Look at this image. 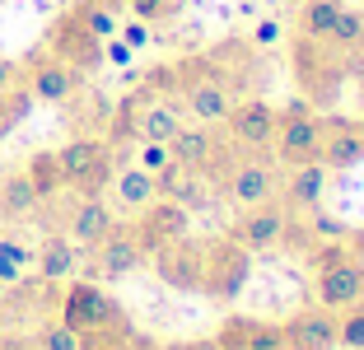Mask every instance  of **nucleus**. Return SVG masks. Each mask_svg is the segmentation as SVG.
<instances>
[{
    "mask_svg": "<svg viewBox=\"0 0 364 350\" xmlns=\"http://www.w3.org/2000/svg\"><path fill=\"white\" fill-rule=\"evenodd\" d=\"M112 196H117L122 211H145V206L159 196V187H154V173H145L140 164L117 169V173H112Z\"/></svg>",
    "mask_w": 364,
    "mask_h": 350,
    "instance_id": "obj_24",
    "label": "nucleus"
},
{
    "mask_svg": "<svg viewBox=\"0 0 364 350\" xmlns=\"http://www.w3.org/2000/svg\"><path fill=\"white\" fill-rule=\"evenodd\" d=\"M341 0H304L299 5V38H332Z\"/></svg>",
    "mask_w": 364,
    "mask_h": 350,
    "instance_id": "obj_26",
    "label": "nucleus"
},
{
    "mask_svg": "<svg viewBox=\"0 0 364 350\" xmlns=\"http://www.w3.org/2000/svg\"><path fill=\"white\" fill-rule=\"evenodd\" d=\"M252 43H257V47H271V43H280V19H262L257 28H252Z\"/></svg>",
    "mask_w": 364,
    "mask_h": 350,
    "instance_id": "obj_35",
    "label": "nucleus"
},
{
    "mask_svg": "<svg viewBox=\"0 0 364 350\" xmlns=\"http://www.w3.org/2000/svg\"><path fill=\"white\" fill-rule=\"evenodd\" d=\"M164 350H220V346H215V336H205V341H173Z\"/></svg>",
    "mask_w": 364,
    "mask_h": 350,
    "instance_id": "obj_37",
    "label": "nucleus"
},
{
    "mask_svg": "<svg viewBox=\"0 0 364 350\" xmlns=\"http://www.w3.org/2000/svg\"><path fill=\"white\" fill-rule=\"evenodd\" d=\"M117 33H122V43H127L131 52H136V47H145V43H150V23H140V19H131L127 28H117Z\"/></svg>",
    "mask_w": 364,
    "mask_h": 350,
    "instance_id": "obj_34",
    "label": "nucleus"
},
{
    "mask_svg": "<svg viewBox=\"0 0 364 350\" xmlns=\"http://www.w3.org/2000/svg\"><path fill=\"white\" fill-rule=\"evenodd\" d=\"M322 191H327V169L318 159L289 169V178H285V206L289 211H313L322 201Z\"/></svg>",
    "mask_w": 364,
    "mask_h": 350,
    "instance_id": "obj_22",
    "label": "nucleus"
},
{
    "mask_svg": "<svg viewBox=\"0 0 364 350\" xmlns=\"http://www.w3.org/2000/svg\"><path fill=\"white\" fill-rule=\"evenodd\" d=\"M28 112H33V94H28L23 85L0 89V140H10L14 131L28 122Z\"/></svg>",
    "mask_w": 364,
    "mask_h": 350,
    "instance_id": "obj_27",
    "label": "nucleus"
},
{
    "mask_svg": "<svg viewBox=\"0 0 364 350\" xmlns=\"http://www.w3.org/2000/svg\"><path fill=\"white\" fill-rule=\"evenodd\" d=\"M215 346L220 350H285V332H280V322L229 313L220 322V332H215Z\"/></svg>",
    "mask_w": 364,
    "mask_h": 350,
    "instance_id": "obj_18",
    "label": "nucleus"
},
{
    "mask_svg": "<svg viewBox=\"0 0 364 350\" xmlns=\"http://www.w3.org/2000/svg\"><path fill=\"white\" fill-rule=\"evenodd\" d=\"M313 299H318V308H332V313L360 304L364 299V257L341 253L332 262H322L318 280H313Z\"/></svg>",
    "mask_w": 364,
    "mask_h": 350,
    "instance_id": "obj_9",
    "label": "nucleus"
},
{
    "mask_svg": "<svg viewBox=\"0 0 364 350\" xmlns=\"http://www.w3.org/2000/svg\"><path fill=\"white\" fill-rule=\"evenodd\" d=\"M98 5H107V10H117V14L127 10V0H98Z\"/></svg>",
    "mask_w": 364,
    "mask_h": 350,
    "instance_id": "obj_38",
    "label": "nucleus"
},
{
    "mask_svg": "<svg viewBox=\"0 0 364 350\" xmlns=\"http://www.w3.org/2000/svg\"><path fill=\"white\" fill-rule=\"evenodd\" d=\"M318 164L327 173H341L364 164V117L350 122V117H322V149Z\"/></svg>",
    "mask_w": 364,
    "mask_h": 350,
    "instance_id": "obj_15",
    "label": "nucleus"
},
{
    "mask_svg": "<svg viewBox=\"0 0 364 350\" xmlns=\"http://www.w3.org/2000/svg\"><path fill=\"white\" fill-rule=\"evenodd\" d=\"M47 52H52L56 61H65L70 70L89 75V70L103 65V38H94L75 10H65L47 23Z\"/></svg>",
    "mask_w": 364,
    "mask_h": 350,
    "instance_id": "obj_7",
    "label": "nucleus"
},
{
    "mask_svg": "<svg viewBox=\"0 0 364 350\" xmlns=\"http://www.w3.org/2000/svg\"><path fill=\"white\" fill-rule=\"evenodd\" d=\"M168 154L173 164H182L187 173H210V169H225V140H215V131L205 127V122H196V127H187L182 122V131L168 140Z\"/></svg>",
    "mask_w": 364,
    "mask_h": 350,
    "instance_id": "obj_16",
    "label": "nucleus"
},
{
    "mask_svg": "<svg viewBox=\"0 0 364 350\" xmlns=\"http://www.w3.org/2000/svg\"><path fill=\"white\" fill-rule=\"evenodd\" d=\"M225 136L238 149H267L276 136V107L267 98H234L225 112Z\"/></svg>",
    "mask_w": 364,
    "mask_h": 350,
    "instance_id": "obj_13",
    "label": "nucleus"
},
{
    "mask_svg": "<svg viewBox=\"0 0 364 350\" xmlns=\"http://www.w3.org/2000/svg\"><path fill=\"white\" fill-rule=\"evenodd\" d=\"M28 266H33V253L19 238H0V285H19Z\"/></svg>",
    "mask_w": 364,
    "mask_h": 350,
    "instance_id": "obj_30",
    "label": "nucleus"
},
{
    "mask_svg": "<svg viewBox=\"0 0 364 350\" xmlns=\"http://www.w3.org/2000/svg\"><path fill=\"white\" fill-rule=\"evenodd\" d=\"M220 182H225L229 201L243 211V206H262L276 196L280 187V164L267 159V154H257V149H243V154H234V159L220 169Z\"/></svg>",
    "mask_w": 364,
    "mask_h": 350,
    "instance_id": "obj_6",
    "label": "nucleus"
},
{
    "mask_svg": "<svg viewBox=\"0 0 364 350\" xmlns=\"http://www.w3.org/2000/svg\"><path fill=\"white\" fill-rule=\"evenodd\" d=\"M56 164L65 173V187L75 196H103L112 187V173H117V159H112V145L98 136H75L56 149Z\"/></svg>",
    "mask_w": 364,
    "mask_h": 350,
    "instance_id": "obj_3",
    "label": "nucleus"
},
{
    "mask_svg": "<svg viewBox=\"0 0 364 350\" xmlns=\"http://www.w3.org/2000/svg\"><path fill=\"white\" fill-rule=\"evenodd\" d=\"M173 89H178L182 107H187L196 122H205V127H220L229 103H234L229 80L220 75V65H215L210 56H187V61L173 65Z\"/></svg>",
    "mask_w": 364,
    "mask_h": 350,
    "instance_id": "obj_1",
    "label": "nucleus"
},
{
    "mask_svg": "<svg viewBox=\"0 0 364 350\" xmlns=\"http://www.w3.org/2000/svg\"><path fill=\"white\" fill-rule=\"evenodd\" d=\"M89 253H94V276H103V280H122V276H131V271H140V266L150 262L145 248H140V238L131 233V224H112V233L98 248H89Z\"/></svg>",
    "mask_w": 364,
    "mask_h": 350,
    "instance_id": "obj_17",
    "label": "nucleus"
},
{
    "mask_svg": "<svg viewBox=\"0 0 364 350\" xmlns=\"http://www.w3.org/2000/svg\"><path fill=\"white\" fill-rule=\"evenodd\" d=\"M332 47H341L346 56H360L364 52V14L350 10V5H341V14H336V28L332 38H327Z\"/></svg>",
    "mask_w": 364,
    "mask_h": 350,
    "instance_id": "obj_28",
    "label": "nucleus"
},
{
    "mask_svg": "<svg viewBox=\"0 0 364 350\" xmlns=\"http://www.w3.org/2000/svg\"><path fill=\"white\" fill-rule=\"evenodd\" d=\"M350 56L341 47H332L327 38H294V80H299L309 103H332L346 85Z\"/></svg>",
    "mask_w": 364,
    "mask_h": 350,
    "instance_id": "obj_2",
    "label": "nucleus"
},
{
    "mask_svg": "<svg viewBox=\"0 0 364 350\" xmlns=\"http://www.w3.org/2000/svg\"><path fill=\"white\" fill-rule=\"evenodd\" d=\"M112 224H117V215L103 196H75V206L65 215V233L75 238V248H98L112 233Z\"/></svg>",
    "mask_w": 364,
    "mask_h": 350,
    "instance_id": "obj_20",
    "label": "nucleus"
},
{
    "mask_svg": "<svg viewBox=\"0 0 364 350\" xmlns=\"http://www.w3.org/2000/svg\"><path fill=\"white\" fill-rule=\"evenodd\" d=\"M19 85L33 94V103H65L80 89V70H70L65 61H56L52 52H33L28 61H19Z\"/></svg>",
    "mask_w": 364,
    "mask_h": 350,
    "instance_id": "obj_10",
    "label": "nucleus"
},
{
    "mask_svg": "<svg viewBox=\"0 0 364 350\" xmlns=\"http://www.w3.org/2000/svg\"><path fill=\"white\" fill-rule=\"evenodd\" d=\"M70 10L85 19V28L94 33V38H103V43H107V38H117V28H122V23H117V10H107V5H98V0H75Z\"/></svg>",
    "mask_w": 364,
    "mask_h": 350,
    "instance_id": "obj_29",
    "label": "nucleus"
},
{
    "mask_svg": "<svg viewBox=\"0 0 364 350\" xmlns=\"http://www.w3.org/2000/svg\"><path fill=\"white\" fill-rule=\"evenodd\" d=\"M285 233H289V206H276V201L243 206V215L229 224V238L243 243L247 253H267V248H276Z\"/></svg>",
    "mask_w": 364,
    "mask_h": 350,
    "instance_id": "obj_14",
    "label": "nucleus"
},
{
    "mask_svg": "<svg viewBox=\"0 0 364 350\" xmlns=\"http://www.w3.org/2000/svg\"><path fill=\"white\" fill-rule=\"evenodd\" d=\"M201 262H205V243H196L192 233H182V238L164 243L159 253H150L154 276L168 290H182V295H196L201 290Z\"/></svg>",
    "mask_w": 364,
    "mask_h": 350,
    "instance_id": "obj_11",
    "label": "nucleus"
},
{
    "mask_svg": "<svg viewBox=\"0 0 364 350\" xmlns=\"http://www.w3.org/2000/svg\"><path fill=\"white\" fill-rule=\"evenodd\" d=\"M247 276H252V253H247L243 243H234V238H215V243H205V262H201V290L196 295L215 299V304H229V299L243 295Z\"/></svg>",
    "mask_w": 364,
    "mask_h": 350,
    "instance_id": "obj_5",
    "label": "nucleus"
},
{
    "mask_svg": "<svg viewBox=\"0 0 364 350\" xmlns=\"http://www.w3.org/2000/svg\"><path fill=\"white\" fill-rule=\"evenodd\" d=\"M33 346L38 350H80V332H70L56 318V322H43V327L33 332Z\"/></svg>",
    "mask_w": 364,
    "mask_h": 350,
    "instance_id": "obj_32",
    "label": "nucleus"
},
{
    "mask_svg": "<svg viewBox=\"0 0 364 350\" xmlns=\"http://www.w3.org/2000/svg\"><path fill=\"white\" fill-rule=\"evenodd\" d=\"M33 266H38V276L47 280V285H56V280H70L80 266V248L70 233H47L43 243H38V253H33Z\"/></svg>",
    "mask_w": 364,
    "mask_h": 350,
    "instance_id": "obj_21",
    "label": "nucleus"
},
{
    "mask_svg": "<svg viewBox=\"0 0 364 350\" xmlns=\"http://www.w3.org/2000/svg\"><path fill=\"white\" fill-rule=\"evenodd\" d=\"M271 159L280 169H299L313 164L322 149V117L313 112H276V136H271Z\"/></svg>",
    "mask_w": 364,
    "mask_h": 350,
    "instance_id": "obj_8",
    "label": "nucleus"
},
{
    "mask_svg": "<svg viewBox=\"0 0 364 350\" xmlns=\"http://www.w3.org/2000/svg\"><path fill=\"white\" fill-rule=\"evenodd\" d=\"M61 322L70 332H131L127 313L112 295H107L98 280H75V285L61 295Z\"/></svg>",
    "mask_w": 364,
    "mask_h": 350,
    "instance_id": "obj_4",
    "label": "nucleus"
},
{
    "mask_svg": "<svg viewBox=\"0 0 364 350\" xmlns=\"http://www.w3.org/2000/svg\"><path fill=\"white\" fill-rule=\"evenodd\" d=\"M0 295H5V285H0Z\"/></svg>",
    "mask_w": 364,
    "mask_h": 350,
    "instance_id": "obj_39",
    "label": "nucleus"
},
{
    "mask_svg": "<svg viewBox=\"0 0 364 350\" xmlns=\"http://www.w3.org/2000/svg\"><path fill=\"white\" fill-rule=\"evenodd\" d=\"M131 233L140 238V248H145V257H150V253H159L164 243H173V238H182V233H192V211L178 206V201H168V196H154L145 211H136Z\"/></svg>",
    "mask_w": 364,
    "mask_h": 350,
    "instance_id": "obj_12",
    "label": "nucleus"
},
{
    "mask_svg": "<svg viewBox=\"0 0 364 350\" xmlns=\"http://www.w3.org/2000/svg\"><path fill=\"white\" fill-rule=\"evenodd\" d=\"M0 5H5V0H0Z\"/></svg>",
    "mask_w": 364,
    "mask_h": 350,
    "instance_id": "obj_40",
    "label": "nucleus"
},
{
    "mask_svg": "<svg viewBox=\"0 0 364 350\" xmlns=\"http://www.w3.org/2000/svg\"><path fill=\"white\" fill-rule=\"evenodd\" d=\"M285 332V350H336V313L332 308H304L289 322H280Z\"/></svg>",
    "mask_w": 364,
    "mask_h": 350,
    "instance_id": "obj_19",
    "label": "nucleus"
},
{
    "mask_svg": "<svg viewBox=\"0 0 364 350\" xmlns=\"http://www.w3.org/2000/svg\"><path fill=\"white\" fill-rule=\"evenodd\" d=\"M336 346H346V350H364V299L336 313Z\"/></svg>",
    "mask_w": 364,
    "mask_h": 350,
    "instance_id": "obj_31",
    "label": "nucleus"
},
{
    "mask_svg": "<svg viewBox=\"0 0 364 350\" xmlns=\"http://www.w3.org/2000/svg\"><path fill=\"white\" fill-rule=\"evenodd\" d=\"M168 159H173L168 145H159V140H140V169H145V173H159Z\"/></svg>",
    "mask_w": 364,
    "mask_h": 350,
    "instance_id": "obj_33",
    "label": "nucleus"
},
{
    "mask_svg": "<svg viewBox=\"0 0 364 350\" xmlns=\"http://www.w3.org/2000/svg\"><path fill=\"white\" fill-rule=\"evenodd\" d=\"M19 85V61L14 56H0V89H14Z\"/></svg>",
    "mask_w": 364,
    "mask_h": 350,
    "instance_id": "obj_36",
    "label": "nucleus"
},
{
    "mask_svg": "<svg viewBox=\"0 0 364 350\" xmlns=\"http://www.w3.org/2000/svg\"><path fill=\"white\" fill-rule=\"evenodd\" d=\"M23 173H28L38 201H52L56 191H65V173H61V164H56V149H38V154H28Z\"/></svg>",
    "mask_w": 364,
    "mask_h": 350,
    "instance_id": "obj_25",
    "label": "nucleus"
},
{
    "mask_svg": "<svg viewBox=\"0 0 364 350\" xmlns=\"http://www.w3.org/2000/svg\"><path fill=\"white\" fill-rule=\"evenodd\" d=\"M38 206H43V201H38L28 173H23V169L0 173V220H28Z\"/></svg>",
    "mask_w": 364,
    "mask_h": 350,
    "instance_id": "obj_23",
    "label": "nucleus"
}]
</instances>
